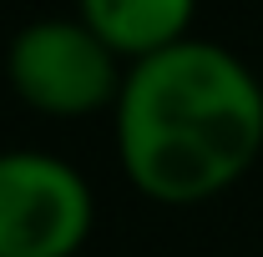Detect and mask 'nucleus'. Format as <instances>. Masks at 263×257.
<instances>
[{"instance_id":"nucleus-1","label":"nucleus","mask_w":263,"mask_h":257,"mask_svg":"<svg viewBox=\"0 0 263 257\" xmlns=\"http://www.w3.org/2000/svg\"><path fill=\"white\" fill-rule=\"evenodd\" d=\"M111 116L122 172L167 207L228 192L263 152V86L233 51L193 35L132 61Z\"/></svg>"},{"instance_id":"nucleus-2","label":"nucleus","mask_w":263,"mask_h":257,"mask_svg":"<svg viewBox=\"0 0 263 257\" xmlns=\"http://www.w3.org/2000/svg\"><path fill=\"white\" fill-rule=\"evenodd\" d=\"M10 91L41 116H91L122 96V56L81 15H46L21 26L5 51Z\"/></svg>"},{"instance_id":"nucleus-3","label":"nucleus","mask_w":263,"mask_h":257,"mask_svg":"<svg viewBox=\"0 0 263 257\" xmlns=\"http://www.w3.org/2000/svg\"><path fill=\"white\" fill-rule=\"evenodd\" d=\"M97 202L86 177L46 152H0V257H76Z\"/></svg>"},{"instance_id":"nucleus-4","label":"nucleus","mask_w":263,"mask_h":257,"mask_svg":"<svg viewBox=\"0 0 263 257\" xmlns=\"http://www.w3.org/2000/svg\"><path fill=\"white\" fill-rule=\"evenodd\" d=\"M197 0H76V15L122 56L147 61L167 46L187 40Z\"/></svg>"}]
</instances>
